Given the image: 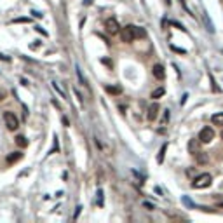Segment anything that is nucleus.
Wrapping results in <instances>:
<instances>
[{
    "instance_id": "nucleus-1",
    "label": "nucleus",
    "mask_w": 223,
    "mask_h": 223,
    "mask_svg": "<svg viewBox=\"0 0 223 223\" xmlns=\"http://www.w3.org/2000/svg\"><path fill=\"white\" fill-rule=\"evenodd\" d=\"M211 181H213V178H211L209 173H202L192 181V188H207L211 185Z\"/></svg>"
},
{
    "instance_id": "nucleus-2",
    "label": "nucleus",
    "mask_w": 223,
    "mask_h": 223,
    "mask_svg": "<svg viewBox=\"0 0 223 223\" xmlns=\"http://www.w3.org/2000/svg\"><path fill=\"white\" fill-rule=\"evenodd\" d=\"M4 120H5V126H7L9 131H16V129L19 127V120H18V117H16L12 112H5L4 114Z\"/></svg>"
},
{
    "instance_id": "nucleus-3",
    "label": "nucleus",
    "mask_w": 223,
    "mask_h": 223,
    "mask_svg": "<svg viewBox=\"0 0 223 223\" xmlns=\"http://www.w3.org/2000/svg\"><path fill=\"white\" fill-rule=\"evenodd\" d=\"M120 39H122V42H126V44H131L132 40H134V30H132V25H127V26L120 28Z\"/></svg>"
},
{
    "instance_id": "nucleus-4",
    "label": "nucleus",
    "mask_w": 223,
    "mask_h": 223,
    "mask_svg": "<svg viewBox=\"0 0 223 223\" xmlns=\"http://www.w3.org/2000/svg\"><path fill=\"white\" fill-rule=\"evenodd\" d=\"M105 30H106V33H110V35H117L118 31H120L118 21L115 18H108L105 21Z\"/></svg>"
},
{
    "instance_id": "nucleus-5",
    "label": "nucleus",
    "mask_w": 223,
    "mask_h": 223,
    "mask_svg": "<svg viewBox=\"0 0 223 223\" xmlns=\"http://www.w3.org/2000/svg\"><path fill=\"white\" fill-rule=\"evenodd\" d=\"M214 138V131L211 129V127H204V129H201V132H199V141L201 143H211Z\"/></svg>"
},
{
    "instance_id": "nucleus-6",
    "label": "nucleus",
    "mask_w": 223,
    "mask_h": 223,
    "mask_svg": "<svg viewBox=\"0 0 223 223\" xmlns=\"http://www.w3.org/2000/svg\"><path fill=\"white\" fill-rule=\"evenodd\" d=\"M152 73H153V77L157 80H164L166 79V72H164V66L162 65H153V68H152Z\"/></svg>"
},
{
    "instance_id": "nucleus-7",
    "label": "nucleus",
    "mask_w": 223,
    "mask_h": 223,
    "mask_svg": "<svg viewBox=\"0 0 223 223\" xmlns=\"http://www.w3.org/2000/svg\"><path fill=\"white\" fill-rule=\"evenodd\" d=\"M157 115H159V105L153 103V105H150V108H148V120L153 122V120L157 118Z\"/></svg>"
},
{
    "instance_id": "nucleus-8",
    "label": "nucleus",
    "mask_w": 223,
    "mask_h": 223,
    "mask_svg": "<svg viewBox=\"0 0 223 223\" xmlns=\"http://www.w3.org/2000/svg\"><path fill=\"white\" fill-rule=\"evenodd\" d=\"M211 122H213L214 126H223V112L214 114L213 117H211Z\"/></svg>"
},
{
    "instance_id": "nucleus-9",
    "label": "nucleus",
    "mask_w": 223,
    "mask_h": 223,
    "mask_svg": "<svg viewBox=\"0 0 223 223\" xmlns=\"http://www.w3.org/2000/svg\"><path fill=\"white\" fill-rule=\"evenodd\" d=\"M105 89L108 94H120V92H122V89L118 87V86H106Z\"/></svg>"
},
{
    "instance_id": "nucleus-10",
    "label": "nucleus",
    "mask_w": 223,
    "mask_h": 223,
    "mask_svg": "<svg viewBox=\"0 0 223 223\" xmlns=\"http://www.w3.org/2000/svg\"><path fill=\"white\" fill-rule=\"evenodd\" d=\"M164 92H166V89H164V87H159V89H155V91L152 92V100H159L160 96H164Z\"/></svg>"
},
{
    "instance_id": "nucleus-11",
    "label": "nucleus",
    "mask_w": 223,
    "mask_h": 223,
    "mask_svg": "<svg viewBox=\"0 0 223 223\" xmlns=\"http://www.w3.org/2000/svg\"><path fill=\"white\" fill-rule=\"evenodd\" d=\"M132 30H134V39H136V37H141V39H145V37H146V31H145L143 28L132 26Z\"/></svg>"
},
{
    "instance_id": "nucleus-12",
    "label": "nucleus",
    "mask_w": 223,
    "mask_h": 223,
    "mask_svg": "<svg viewBox=\"0 0 223 223\" xmlns=\"http://www.w3.org/2000/svg\"><path fill=\"white\" fill-rule=\"evenodd\" d=\"M18 159H21V153H19V152H14L12 155H9V157H7V162H9V164H12V162H16Z\"/></svg>"
},
{
    "instance_id": "nucleus-13",
    "label": "nucleus",
    "mask_w": 223,
    "mask_h": 223,
    "mask_svg": "<svg viewBox=\"0 0 223 223\" xmlns=\"http://www.w3.org/2000/svg\"><path fill=\"white\" fill-rule=\"evenodd\" d=\"M16 143H18L19 146H26L28 141H26V138H25V136H18V138H16Z\"/></svg>"
},
{
    "instance_id": "nucleus-14",
    "label": "nucleus",
    "mask_w": 223,
    "mask_h": 223,
    "mask_svg": "<svg viewBox=\"0 0 223 223\" xmlns=\"http://www.w3.org/2000/svg\"><path fill=\"white\" fill-rule=\"evenodd\" d=\"M197 160L201 162V164H204V162H207V155H206L204 152H201V153H197Z\"/></svg>"
},
{
    "instance_id": "nucleus-15",
    "label": "nucleus",
    "mask_w": 223,
    "mask_h": 223,
    "mask_svg": "<svg viewBox=\"0 0 223 223\" xmlns=\"http://www.w3.org/2000/svg\"><path fill=\"white\" fill-rule=\"evenodd\" d=\"M166 148H167V145H162L160 152H159V162H160V164H162V160H164V153H166Z\"/></svg>"
},
{
    "instance_id": "nucleus-16",
    "label": "nucleus",
    "mask_w": 223,
    "mask_h": 223,
    "mask_svg": "<svg viewBox=\"0 0 223 223\" xmlns=\"http://www.w3.org/2000/svg\"><path fill=\"white\" fill-rule=\"evenodd\" d=\"M209 79H211V84H213V91L214 92H220V87L216 86V82H214V77H213V75H209Z\"/></svg>"
},
{
    "instance_id": "nucleus-17",
    "label": "nucleus",
    "mask_w": 223,
    "mask_h": 223,
    "mask_svg": "<svg viewBox=\"0 0 223 223\" xmlns=\"http://www.w3.org/2000/svg\"><path fill=\"white\" fill-rule=\"evenodd\" d=\"M30 19L28 18H19V19H14V23H28Z\"/></svg>"
},
{
    "instance_id": "nucleus-18",
    "label": "nucleus",
    "mask_w": 223,
    "mask_h": 223,
    "mask_svg": "<svg viewBox=\"0 0 223 223\" xmlns=\"http://www.w3.org/2000/svg\"><path fill=\"white\" fill-rule=\"evenodd\" d=\"M143 206H145V207H148V209H153V206L150 204V202H143Z\"/></svg>"
},
{
    "instance_id": "nucleus-19",
    "label": "nucleus",
    "mask_w": 223,
    "mask_h": 223,
    "mask_svg": "<svg viewBox=\"0 0 223 223\" xmlns=\"http://www.w3.org/2000/svg\"><path fill=\"white\" fill-rule=\"evenodd\" d=\"M0 59H4V61H11L9 56H4V54H0Z\"/></svg>"
},
{
    "instance_id": "nucleus-20",
    "label": "nucleus",
    "mask_w": 223,
    "mask_h": 223,
    "mask_svg": "<svg viewBox=\"0 0 223 223\" xmlns=\"http://www.w3.org/2000/svg\"><path fill=\"white\" fill-rule=\"evenodd\" d=\"M221 138H223V131H221Z\"/></svg>"
}]
</instances>
